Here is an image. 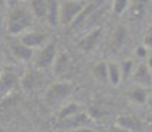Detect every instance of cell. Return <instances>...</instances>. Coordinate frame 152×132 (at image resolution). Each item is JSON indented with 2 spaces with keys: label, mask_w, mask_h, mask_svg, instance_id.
<instances>
[{
  "label": "cell",
  "mask_w": 152,
  "mask_h": 132,
  "mask_svg": "<svg viewBox=\"0 0 152 132\" xmlns=\"http://www.w3.org/2000/svg\"><path fill=\"white\" fill-rule=\"evenodd\" d=\"M34 24V16L31 9L21 5H15L10 9L7 17V31L10 36L19 37L28 32Z\"/></svg>",
  "instance_id": "obj_1"
},
{
  "label": "cell",
  "mask_w": 152,
  "mask_h": 132,
  "mask_svg": "<svg viewBox=\"0 0 152 132\" xmlns=\"http://www.w3.org/2000/svg\"><path fill=\"white\" fill-rule=\"evenodd\" d=\"M73 91L72 85L68 82H57L52 85L45 93V103L49 107L61 106L70 96Z\"/></svg>",
  "instance_id": "obj_2"
},
{
  "label": "cell",
  "mask_w": 152,
  "mask_h": 132,
  "mask_svg": "<svg viewBox=\"0 0 152 132\" xmlns=\"http://www.w3.org/2000/svg\"><path fill=\"white\" fill-rule=\"evenodd\" d=\"M86 7L82 0H66L60 5V24L62 26H69L75 21L78 15Z\"/></svg>",
  "instance_id": "obj_3"
},
{
  "label": "cell",
  "mask_w": 152,
  "mask_h": 132,
  "mask_svg": "<svg viewBox=\"0 0 152 132\" xmlns=\"http://www.w3.org/2000/svg\"><path fill=\"white\" fill-rule=\"evenodd\" d=\"M56 58H57V41L50 40L46 45L40 48V52L34 58V66L40 70L49 69L56 62Z\"/></svg>",
  "instance_id": "obj_4"
},
{
  "label": "cell",
  "mask_w": 152,
  "mask_h": 132,
  "mask_svg": "<svg viewBox=\"0 0 152 132\" xmlns=\"http://www.w3.org/2000/svg\"><path fill=\"white\" fill-rule=\"evenodd\" d=\"M91 122H93V119L90 118L89 114L80 111V112L74 114L72 116L57 120L56 128L58 130V132L65 131V130H73V128H85V127H89L91 124Z\"/></svg>",
  "instance_id": "obj_5"
},
{
  "label": "cell",
  "mask_w": 152,
  "mask_h": 132,
  "mask_svg": "<svg viewBox=\"0 0 152 132\" xmlns=\"http://www.w3.org/2000/svg\"><path fill=\"white\" fill-rule=\"evenodd\" d=\"M19 40L23 44H25L27 46H29V48L39 49V48H42L44 45H46L50 41V36L45 31H31L29 29L28 32L20 34Z\"/></svg>",
  "instance_id": "obj_6"
},
{
  "label": "cell",
  "mask_w": 152,
  "mask_h": 132,
  "mask_svg": "<svg viewBox=\"0 0 152 132\" xmlns=\"http://www.w3.org/2000/svg\"><path fill=\"white\" fill-rule=\"evenodd\" d=\"M20 79L17 74L11 69H3L0 74V96L11 95L17 89Z\"/></svg>",
  "instance_id": "obj_7"
},
{
  "label": "cell",
  "mask_w": 152,
  "mask_h": 132,
  "mask_svg": "<svg viewBox=\"0 0 152 132\" xmlns=\"http://www.w3.org/2000/svg\"><path fill=\"white\" fill-rule=\"evenodd\" d=\"M44 83H45V75H44L42 70L36 69V67L28 70L21 78V86L27 91H33V90L40 89Z\"/></svg>",
  "instance_id": "obj_8"
},
{
  "label": "cell",
  "mask_w": 152,
  "mask_h": 132,
  "mask_svg": "<svg viewBox=\"0 0 152 132\" xmlns=\"http://www.w3.org/2000/svg\"><path fill=\"white\" fill-rule=\"evenodd\" d=\"M10 49H11V53H12L13 57L19 61H23V62H28V61H31L34 55V49L27 46L20 40L12 41V42L10 44Z\"/></svg>",
  "instance_id": "obj_9"
},
{
  "label": "cell",
  "mask_w": 152,
  "mask_h": 132,
  "mask_svg": "<svg viewBox=\"0 0 152 132\" xmlns=\"http://www.w3.org/2000/svg\"><path fill=\"white\" fill-rule=\"evenodd\" d=\"M115 125L119 130L127 132H139L142 130V122L135 115H121L115 120Z\"/></svg>",
  "instance_id": "obj_10"
},
{
  "label": "cell",
  "mask_w": 152,
  "mask_h": 132,
  "mask_svg": "<svg viewBox=\"0 0 152 132\" xmlns=\"http://www.w3.org/2000/svg\"><path fill=\"white\" fill-rule=\"evenodd\" d=\"M132 78L139 86L142 87H150L152 86V73L148 69L147 63H140V65L134 70Z\"/></svg>",
  "instance_id": "obj_11"
},
{
  "label": "cell",
  "mask_w": 152,
  "mask_h": 132,
  "mask_svg": "<svg viewBox=\"0 0 152 132\" xmlns=\"http://www.w3.org/2000/svg\"><path fill=\"white\" fill-rule=\"evenodd\" d=\"M48 3V13H46V21L50 26L60 25V4L58 0H46Z\"/></svg>",
  "instance_id": "obj_12"
},
{
  "label": "cell",
  "mask_w": 152,
  "mask_h": 132,
  "mask_svg": "<svg viewBox=\"0 0 152 132\" xmlns=\"http://www.w3.org/2000/svg\"><path fill=\"white\" fill-rule=\"evenodd\" d=\"M31 1V9L32 15L36 19L46 20V13H48V3L46 0H29Z\"/></svg>",
  "instance_id": "obj_13"
},
{
  "label": "cell",
  "mask_w": 152,
  "mask_h": 132,
  "mask_svg": "<svg viewBox=\"0 0 152 132\" xmlns=\"http://www.w3.org/2000/svg\"><path fill=\"white\" fill-rule=\"evenodd\" d=\"M107 77H109V83L111 86H118L122 82V74L119 65L115 62L107 63Z\"/></svg>",
  "instance_id": "obj_14"
},
{
  "label": "cell",
  "mask_w": 152,
  "mask_h": 132,
  "mask_svg": "<svg viewBox=\"0 0 152 132\" xmlns=\"http://www.w3.org/2000/svg\"><path fill=\"white\" fill-rule=\"evenodd\" d=\"M101 33H102V29H95V31H93L91 33L87 34V36L81 41L80 46L82 49H85V50H91V49L97 45L99 37H101Z\"/></svg>",
  "instance_id": "obj_15"
},
{
  "label": "cell",
  "mask_w": 152,
  "mask_h": 132,
  "mask_svg": "<svg viewBox=\"0 0 152 132\" xmlns=\"http://www.w3.org/2000/svg\"><path fill=\"white\" fill-rule=\"evenodd\" d=\"M147 96H148L147 90H145V87H142V86L135 87L134 90H131V91L128 93V98L132 102L139 103V104L145 103V102H147Z\"/></svg>",
  "instance_id": "obj_16"
},
{
  "label": "cell",
  "mask_w": 152,
  "mask_h": 132,
  "mask_svg": "<svg viewBox=\"0 0 152 132\" xmlns=\"http://www.w3.org/2000/svg\"><path fill=\"white\" fill-rule=\"evenodd\" d=\"M91 73H93L94 78L97 79L98 82H102V83L109 82V77H107V63L106 62L97 63V65L93 67Z\"/></svg>",
  "instance_id": "obj_17"
},
{
  "label": "cell",
  "mask_w": 152,
  "mask_h": 132,
  "mask_svg": "<svg viewBox=\"0 0 152 132\" xmlns=\"http://www.w3.org/2000/svg\"><path fill=\"white\" fill-rule=\"evenodd\" d=\"M119 69H121V74H122V81L123 79H128L130 77H132V73L135 70V65H134L132 60H126L123 62L119 63Z\"/></svg>",
  "instance_id": "obj_18"
},
{
  "label": "cell",
  "mask_w": 152,
  "mask_h": 132,
  "mask_svg": "<svg viewBox=\"0 0 152 132\" xmlns=\"http://www.w3.org/2000/svg\"><path fill=\"white\" fill-rule=\"evenodd\" d=\"M80 111H81L80 104H77V103H69V104L64 106V107L61 108L60 114H58V119L57 120H61V119H64V118L72 116V115H74V114L80 112Z\"/></svg>",
  "instance_id": "obj_19"
},
{
  "label": "cell",
  "mask_w": 152,
  "mask_h": 132,
  "mask_svg": "<svg viewBox=\"0 0 152 132\" xmlns=\"http://www.w3.org/2000/svg\"><path fill=\"white\" fill-rule=\"evenodd\" d=\"M128 5V0H114L113 11L115 15H122Z\"/></svg>",
  "instance_id": "obj_20"
},
{
  "label": "cell",
  "mask_w": 152,
  "mask_h": 132,
  "mask_svg": "<svg viewBox=\"0 0 152 132\" xmlns=\"http://www.w3.org/2000/svg\"><path fill=\"white\" fill-rule=\"evenodd\" d=\"M135 54H136V57H139V58H147V54H148V48L147 46H144V45H140L138 46V48L135 49Z\"/></svg>",
  "instance_id": "obj_21"
},
{
  "label": "cell",
  "mask_w": 152,
  "mask_h": 132,
  "mask_svg": "<svg viewBox=\"0 0 152 132\" xmlns=\"http://www.w3.org/2000/svg\"><path fill=\"white\" fill-rule=\"evenodd\" d=\"M143 45L152 49V25L150 26V29L147 31V33H145L144 40H143Z\"/></svg>",
  "instance_id": "obj_22"
},
{
  "label": "cell",
  "mask_w": 152,
  "mask_h": 132,
  "mask_svg": "<svg viewBox=\"0 0 152 132\" xmlns=\"http://www.w3.org/2000/svg\"><path fill=\"white\" fill-rule=\"evenodd\" d=\"M60 132H94V130L89 127H85V128H73V130H65V131H60Z\"/></svg>",
  "instance_id": "obj_23"
},
{
  "label": "cell",
  "mask_w": 152,
  "mask_h": 132,
  "mask_svg": "<svg viewBox=\"0 0 152 132\" xmlns=\"http://www.w3.org/2000/svg\"><path fill=\"white\" fill-rule=\"evenodd\" d=\"M3 21H4V7H3L1 1H0V25L3 24Z\"/></svg>",
  "instance_id": "obj_24"
},
{
  "label": "cell",
  "mask_w": 152,
  "mask_h": 132,
  "mask_svg": "<svg viewBox=\"0 0 152 132\" xmlns=\"http://www.w3.org/2000/svg\"><path fill=\"white\" fill-rule=\"evenodd\" d=\"M147 103L150 104V107H152V93L148 94V96H147Z\"/></svg>",
  "instance_id": "obj_25"
},
{
  "label": "cell",
  "mask_w": 152,
  "mask_h": 132,
  "mask_svg": "<svg viewBox=\"0 0 152 132\" xmlns=\"http://www.w3.org/2000/svg\"><path fill=\"white\" fill-rule=\"evenodd\" d=\"M147 66H148V69H150V71L152 73V57L148 58V61H147Z\"/></svg>",
  "instance_id": "obj_26"
},
{
  "label": "cell",
  "mask_w": 152,
  "mask_h": 132,
  "mask_svg": "<svg viewBox=\"0 0 152 132\" xmlns=\"http://www.w3.org/2000/svg\"><path fill=\"white\" fill-rule=\"evenodd\" d=\"M1 71H3V57L0 54V74H1Z\"/></svg>",
  "instance_id": "obj_27"
},
{
  "label": "cell",
  "mask_w": 152,
  "mask_h": 132,
  "mask_svg": "<svg viewBox=\"0 0 152 132\" xmlns=\"http://www.w3.org/2000/svg\"><path fill=\"white\" fill-rule=\"evenodd\" d=\"M148 122H150V124H151V125H152V115H151V116H150V119H148Z\"/></svg>",
  "instance_id": "obj_28"
},
{
  "label": "cell",
  "mask_w": 152,
  "mask_h": 132,
  "mask_svg": "<svg viewBox=\"0 0 152 132\" xmlns=\"http://www.w3.org/2000/svg\"><path fill=\"white\" fill-rule=\"evenodd\" d=\"M0 41H1V39H0Z\"/></svg>",
  "instance_id": "obj_29"
},
{
  "label": "cell",
  "mask_w": 152,
  "mask_h": 132,
  "mask_svg": "<svg viewBox=\"0 0 152 132\" xmlns=\"http://www.w3.org/2000/svg\"><path fill=\"white\" fill-rule=\"evenodd\" d=\"M82 1H85V0H82Z\"/></svg>",
  "instance_id": "obj_30"
},
{
  "label": "cell",
  "mask_w": 152,
  "mask_h": 132,
  "mask_svg": "<svg viewBox=\"0 0 152 132\" xmlns=\"http://www.w3.org/2000/svg\"><path fill=\"white\" fill-rule=\"evenodd\" d=\"M24 1H25V0H24Z\"/></svg>",
  "instance_id": "obj_31"
}]
</instances>
